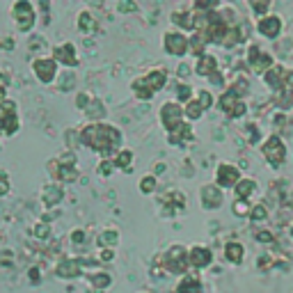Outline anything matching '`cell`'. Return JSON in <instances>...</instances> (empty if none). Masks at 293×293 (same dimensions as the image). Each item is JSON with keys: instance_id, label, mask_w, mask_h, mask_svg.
I'll return each mask as SVG.
<instances>
[{"instance_id": "7c38bea8", "label": "cell", "mask_w": 293, "mask_h": 293, "mask_svg": "<svg viewBox=\"0 0 293 293\" xmlns=\"http://www.w3.org/2000/svg\"><path fill=\"white\" fill-rule=\"evenodd\" d=\"M188 263H190V268L195 270L209 268L211 263H213V252L206 245H193V248H188Z\"/></svg>"}, {"instance_id": "277c9868", "label": "cell", "mask_w": 293, "mask_h": 293, "mask_svg": "<svg viewBox=\"0 0 293 293\" xmlns=\"http://www.w3.org/2000/svg\"><path fill=\"white\" fill-rule=\"evenodd\" d=\"M160 124L165 126V133H169V131H174L177 126L184 124V105L177 103V101H165L163 105H160Z\"/></svg>"}, {"instance_id": "c3c4849f", "label": "cell", "mask_w": 293, "mask_h": 293, "mask_svg": "<svg viewBox=\"0 0 293 293\" xmlns=\"http://www.w3.org/2000/svg\"><path fill=\"white\" fill-rule=\"evenodd\" d=\"M71 241H74V243H83V241H85V233L78 229V231L71 233Z\"/></svg>"}, {"instance_id": "4316f807", "label": "cell", "mask_w": 293, "mask_h": 293, "mask_svg": "<svg viewBox=\"0 0 293 293\" xmlns=\"http://www.w3.org/2000/svg\"><path fill=\"white\" fill-rule=\"evenodd\" d=\"M117 243H120V231H117V229H105V231L99 233L101 250H114Z\"/></svg>"}, {"instance_id": "7dc6e473", "label": "cell", "mask_w": 293, "mask_h": 293, "mask_svg": "<svg viewBox=\"0 0 293 293\" xmlns=\"http://www.w3.org/2000/svg\"><path fill=\"white\" fill-rule=\"evenodd\" d=\"M293 90V71H286V83H284V92Z\"/></svg>"}, {"instance_id": "d4e9b609", "label": "cell", "mask_w": 293, "mask_h": 293, "mask_svg": "<svg viewBox=\"0 0 293 293\" xmlns=\"http://www.w3.org/2000/svg\"><path fill=\"white\" fill-rule=\"evenodd\" d=\"M62 197H65V190H62L57 184H48L44 188V204H46V206H55V204H60Z\"/></svg>"}, {"instance_id": "8992f818", "label": "cell", "mask_w": 293, "mask_h": 293, "mask_svg": "<svg viewBox=\"0 0 293 293\" xmlns=\"http://www.w3.org/2000/svg\"><path fill=\"white\" fill-rule=\"evenodd\" d=\"M239 181H241V169L236 165L227 163V160L218 163V167H215V186L220 190H233Z\"/></svg>"}, {"instance_id": "bcb514c9", "label": "cell", "mask_w": 293, "mask_h": 293, "mask_svg": "<svg viewBox=\"0 0 293 293\" xmlns=\"http://www.w3.org/2000/svg\"><path fill=\"white\" fill-rule=\"evenodd\" d=\"M114 259V250H101V261H112Z\"/></svg>"}, {"instance_id": "b9f144b4", "label": "cell", "mask_w": 293, "mask_h": 293, "mask_svg": "<svg viewBox=\"0 0 293 293\" xmlns=\"http://www.w3.org/2000/svg\"><path fill=\"white\" fill-rule=\"evenodd\" d=\"M273 239H275L273 231H268V229H261V231H257V241H259V243H263V245H268Z\"/></svg>"}, {"instance_id": "ba28073f", "label": "cell", "mask_w": 293, "mask_h": 293, "mask_svg": "<svg viewBox=\"0 0 293 293\" xmlns=\"http://www.w3.org/2000/svg\"><path fill=\"white\" fill-rule=\"evenodd\" d=\"M245 62H248L250 69L257 71V74H261V76L275 65L273 55L266 53L263 48H259L257 44H250V46H248V55H245Z\"/></svg>"}, {"instance_id": "9c48e42d", "label": "cell", "mask_w": 293, "mask_h": 293, "mask_svg": "<svg viewBox=\"0 0 293 293\" xmlns=\"http://www.w3.org/2000/svg\"><path fill=\"white\" fill-rule=\"evenodd\" d=\"M218 108L222 110L227 117H231V120H239V117H245V112H248V105H245L243 99H239V96H233L229 90H224L222 94H220L218 99Z\"/></svg>"}, {"instance_id": "8fae6325", "label": "cell", "mask_w": 293, "mask_h": 293, "mask_svg": "<svg viewBox=\"0 0 293 293\" xmlns=\"http://www.w3.org/2000/svg\"><path fill=\"white\" fill-rule=\"evenodd\" d=\"M282 28H284L282 16H277V14L261 16V19L257 21V32L261 37H266V39H275V37H279Z\"/></svg>"}, {"instance_id": "7bdbcfd3", "label": "cell", "mask_w": 293, "mask_h": 293, "mask_svg": "<svg viewBox=\"0 0 293 293\" xmlns=\"http://www.w3.org/2000/svg\"><path fill=\"white\" fill-rule=\"evenodd\" d=\"M190 71H193V67H190V65H179V67H177V76L181 78V83H186V80H188Z\"/></svg>"}, {"instance_id": "484cf974", "label": "cell", "mask_w": 293, "mask_h": 293, "mask_svg": "<svg viewBox=\"0 0 293 293\" xmlns=\"http://www.w3.org/2000/svg\"><path fill=\"white\" fill-rule=\"evenodd\" d=\"M57 275L60 277H78L80 275V261H76V259H65V261L57 266Z\"/></svg>"}, {"instance_id": "60d3db41", "label": "cell", "mask_w": 293, "mask_h": 293, "mask_svg": "<svg viewBox=\"0 0 293 293\" xmlns=\"http://www.w3.org/2000/svg\"><path fill=\"white\" fill-rule=\"evenodd\" d=\"M266 215H268V211H266V206L263 204H257V206H252V211H250V218L257 222V220H266Z\"/></svg>"}, {"instance_id": "f35d334b", "label": "cell", "mask_w": 293, "mask_h": 293, "mask_svg": "<svg viewBox=\"0 0 293 293\" xmlns=\"http://www.w3.org/2000/svg\"><path fill=\"white\" fill-rule=\"evenodd\" d=\"M114 163H112V158H103L99 163V167H96V172L101 174V177H110V174H114Z\"/></svg>"}, {"instance_id": "52a82bcc", "label": "cell", "mask_w": 293, "mask_h": 293, "mask_svg": "<svg viewBox=\"0 0 293 293\" xmlns=\"http://www.w3.org/2000/svg\"><path fill=\"white\" fill-rule=\"evenodd\" d=\"M163 50L172 57H184L188 55V35L179 30H167L163 32Z\"/></svg>"}, {"instance_id": "83f0119b", "label": "cell", "mask_w": 293, "mask_h": 293, "mask_svg": "<svg viewBox=\"0 0 293 293\" xmlns=\"http://www.w3.org/2000/svg\"><path fill=\"white\" fill-rule=\"evenodd\" d=\"M204 112H206V110L202 108V105H199V101L197 99H193V101H188V103L184 105V117H186V122H197V120H202L204 117Z\"/></svg>"}, {"instance_id": "d6986e66", "label": "cell", "mask_w": 293, "mask_h": 293, "mask_svg": "<svg viewBox=\"0 0 293 293\" xmlns=\"http://www.w3.org/2000/svg\"><path fill=\"white\" fill-rule=\"evenodd\" d=\"M224 257H227L229 263L241 266L243 259H245V245L241 243V241H229V243L224 245Z\"/></svg>"}, {"instance_id": "681fc988", "label": "cell", "mask_w": 293, "mask_h": 293, "mask_svg": "<svg viewBox=\"0 0 293 293\" xmlns=\"http://www.w3.org/2000/svg\"><path fill=\"white\" fill-rule=\"evenodd\" d=\"M35 231L39 233V236H48V227H46V224H39V227H37Z\"/></svg>"}, {"instance_id": "6da1fadb", "label": "cell", "mask_w": 293, "mask_h": 293, "mask_svg": "<svg viewBox=\"0 0 293 293\" xmlns=\"http://www.w3.org/2000/svg\"><path fill=\"white\" fill-rule=\"evenodd\" d=\"M80 140H83L90 149L103 154L110 158V154H117L122 149V133L117 126L103 124V122H92L80 131Z\"/></svg>"}, {"instance_id": "4dcf8cb0", "label": "cell", "mask_w": 293, "mask_h": 293, "mask_svg": "<svg viewBox=\"0 0 293 293\" xmlns=\"http://www.w3.org/2000/svg\"><path fill=\"white\" fill-rule=\"evenodd\" d=\"M195 99V90H193V87H190V85L188 83H179V85H177V99H174V101H177V103H188V101H193Z\"/></svg>"}, {"instance_id": "d590c367", "label": "cell", "mask_w": 293, "mask_h": 293, "mask_svg": "<svg viewBox=\"0 0 293 293\" xmlns=\"http://www.w3.org/2000/svg\"><path fill=\"white\" fill-rule=\"evenodd\" d=\"M195 99L199 101V105H202L204 110H209L211 105H213V94H211V90H197L195 92Z\"/></svg>"}, {"instance_id": "9a60e30c", "label": "cell", "mask_w": 293, "mask_h": 293, "mask_svg": "<svg viewBox=\"0 0 293 293\" xmlns=\"http://www.w3.org/2000/svg\"><path fill=\"white\" fill-rule=\"evenodd\" d=\"M195 140V133H193V126L188 122H184L181 126H177L174 131L167 133V144L169 147H184V144L193 142Z\"/></svg>"}, {"instance_id": "8d00e7d4", "label": "cell", "mask_w": 293, "mask_h": 293, "mask_svg": "<svg viewBox=\"0 0 293 293\" xmlns=\"http://www.w3.org/2000/svg\"><path fill=\"white\" fill-rule=\"evenodd\" d=\"M231 211H233V215H239V218H245V215H250L252 206H250V202H243V199H236V202L231 204Z\"/></svg>"}, {"instance_id": "7402d4cb", "label": "cell", "mask_w": 293, "mask_h": 293, "mask_svg": "<svg viewBox=\"0 0 293 293\" xmlns=\"http://www.w3.org/2000/svg\"><path fill=\"white\" fill-rule=\"evenodd\" d=\"M257 190H259V186H257V181H254V179H241L239 184H236V188H233V195H236V199L248 202Z\"/></svg>"}, {"instance_id": "4fadbf2b", "label": "cell", "mask_w": 293, "mask_h": 293, "mask_svg": "<svg viewBox=\"0 0 293 293\" xmlns=\"http://www.w3.org/2000/svg\"><path fill=\"white\" fill-rule=\"evenodd\" d=\"M263 78V83H266V87H268V90H273V92H284V83H286V69H284L282 65H277V62H275L273 67H270L268 71H266V74L261 76Z\"/></svg>"}, {"instance_id": "1f68e13d", "label": "cell", "mask_w": 293, "mask_h": 293, "mask_svg": "<svg viewBox=\"0 0 293 293\" xmlns=\"http://www.w3.org/2000/svg\"><path fill=\"white\" fill-rule=\"evenodd\" d=\"M140 193L142 195H151L156 193V188H158V181H156V174H144L142 179H140Z\"/></svg>"}, {"instance_id": "f546056e", "label": "cell", "mask_w": 293, "mask_h": 293, "mask_svg": "<svg viewBox=\"0 0 293 293\" xmlns=\"http://www.w3.org/2000/svg\"><path fill=\"white\" fill-rule=\"evenodd\" d=\"M229 92H231L233 96H239V99H243V96H248V92H250V80L245 78V76H236L233 78V83L227 87Z\"/></svg>"}, {"instance_id": "e575fe53", "label": "cell", "mask_w": 293, "mask_h": 293, "mask_svg": "<svg viewBox=\"0 0 293 293\" xmlns=\"http://www.w3.org/2000/svg\"><path fill=\"white\" fill-rule=\"evenodd\" d=\"M90 284L96 288H108L112 284V277L108 273H94V275H90Z\"/></svg>"}, {"instance_id": "30bf717a", "label": "cell", "mask_w": 293, "mask_h": 293, "mask_svg": "<svg viewBox=\"0 0 293 293\" xmlns=\"http://www.w3.org/2000/svg\"><path fill=\"white\" fill-rule=\"evenodd\" d=\"M222 202H224V195L215 184H204L199 188V204H202V209L215 211L222 206Z\"/></svg>"}, {"instance_id": "836d02e7", "label": "cell", "mask_w": 293, "mask_h": 293, "mask_svg": "<svg viewBox=\"0 0 293 293\" xmlns=\"http://www.w3.org/2000/svg\"><path fill=\"white\" fill-rule=\"evenodd\" d=\"M78 28L83 32H92L96 28V21H94V16L90 14V12H80V16H78Z\"/></svg>"}, {"instance_id": "2e32d148", "label": "cell", "mask_w": 293, "mask_h": 293, "mask_svg": "<svg viewBox=\"0 0 293 293\" xmlns=\"http://www.w3.org/2000/svg\"><path fill=\"white\" fill-rule=\"evenodd\" d=\"M53 60L55 62H60V65H65V67H76L78 65V53H76V46L74 44H60V46H55V50H53Z\"/></svg>"}, {"instance_id": "74e56055", "label": "cell", "mask_w": 293, "mask_h": 293, "mask_svg": "<svg viewBox=\"0 0 293 293\" xmlns=\"http://www.w3.org/2000/svg\"><path fill=\"white\" fill-rule=\"evenodd\" d=\"M85 112L90 114V117H96V120H101V117H103V103H101L99 99H92V103L85 108Z\"/></svg>"}, {"instance_id": "d6a6232c", "label": "cell", "mask_w": 293, "mask_h": 293, "mask_svg": "<svg viewBox=\"0 0 293 293\" xmlns=\"http://www.w3.org/2000/svg\"><path fill=\"white\" fill-rule=\"evenodd\" d=\"M248 5H250V10L257 14V19H261V16H268L270 14V3H268V0H261V3H259V0H250Z\"/></svg>"}, {"instance_id": "e0dca14e", "label": "cell", "mask_w": 293, "mask_h": 293, "mask_svg": "<svg viewBox=\"0 0 293 293\" xmlns=\"http://www.w3.org/2000/svg\"><path fill=\"white\" fill-rule=\"evenodd\" d=\"M195 74H197L199 78H206V80L213 74H218V60H215V55H211V53L202 55L197 60V65H195Z\"/></svg>"}, {"instance_id": "603a6c76", "label": "cell", "mask_w": 293, "mask_h": 293, "mask_svg": "<svg viewBox=\"0 0 293 293\" xmlns=\"http://www.w3.org/2000/svg\"><path fill=\"white\" fill-rule=\"evenodd\" d=\"M133 158L135 156L131 149H120L112 156V163H114V167L122 169V172H131V169H133Z\"/></svg>"}, {"instance_id": "3957f363", "label": "cell", "mask_w": 293, "mask_h": 293, "mask_svg": "<svg viewBox=\"0 0 293 293\" xmlns=\"http://www.w3.org/2000/svg\"><path fill=\"white\" fill-rule=\"evenodd\" d=\"M163 266H165V270L172 273V275H186V270L190 268L188 248H184V245H172V248H167L165 259H163Z\"/></svg>"}, {"instance_id": "ac0fdd59", "label": "cell", "mask_w": 293, "mask_h": 293, "mask_svg": "<svg viewBox=\"0 0 293 293\" xmlns=\"http://www.w3.org/2000/svg\"><path fill=\"white\" fill-rule=\"evenodd\" d=\"M14 19H16L21 30H28V28H32V23H35V12H32V7L28 5V3H16Z\"/></svg>"}, {"instance_id": "5bb4252c", "label": "cell", "mask_w": 293, "mask_h": 293, "mask_svg": "<svg viewBox=\"0 0 293 293\" xmlns=\"http://www.w3.org/2000/svg\"><path fill=\"white\" fill-rule=\"evenodd\" d=\"M32 71L37 74V78H39L41 83H50V80H55V76H57V62H55L53 57H41V60H35Z\"/></svg>"}, {"instance_id": "5b68a950", "label": "cell", "mask_w": 293, "mask_h": 293, "mask_svg": "<svg viewBox=\"0 0 293 293\" xmlns=\"http://www.w3.org/2000/svg\"><path fill=\"white\" fill-rule=\"evenodd\" d=\"M169 21H172L174 30L184 32V35H193L197 32V14H195L193 7H179L169 14Z\"/></svg>"}, {"instance_id": "ee69618b", "label": "cell", "mask_w": 293, "mask_h": 293, "mask_svg": "<svg viewBox=\"0 0 293 293\" xmlns=\"http://www.w3.org/2000/svg\"><path fill=\"white\" fill-rule=\"evenodd\" d=\"M209 83H211V85H218V87H222V85H224L222 74H220V71H218V74H213V76L209 78Z\"/></svg>"}, {"instance_id": "ab89813d", "label": "cell", "mask_w": 293, "mask_h": 293, "mask_svg": "<svg viewBox=\"0 0 293 293\" xmlns=\"http://www.w3.org/2000/svg\"><path fill=\"white\" fill-rule=\"evenodd\" d=\"M245 135H248V142L250 144H257L259 138H261V133H259V126L257 124H248V126H245Z\"/></svg>"}, {"instance_id": "f6af8a7d", "label": "cell", "mask_w": 293, "mask_h": 293, "mask_svg": "<svg viewBox=\"0 0 293 293\" xmlns=\"http://www.w3.org/2000/svg\"><path fill=\"white\" fill-rule=\"evenodd\" d=\"M120 12H135L138 10V5H135V3H120Z\"/></svg>"}, {"instance_id": "ffe728a7", "label": "cell", "mask_w": 293, "mask_h": 293, "mask_svg": "<svg viewBox=\"0 0 293 293\" xmlns=\"http://www.w3.org/2000/svg\"><path fill=\"white\" fill-rule=\"evenodd\" d=\"M142 78H144V83L149 85L151 90H154V94H156V92H160L165 85H167V71H165V69H151V71H147Z\"/></svg>"}, {"instance_id": "f1b7e54d", "label": "cell", "mask_w": 293, "mask_h": 293, "mask_svg": "<svg viewBox=\"0 0 293 293\" xmlns=\"http://www.w3.org/2000/svg\"><path fill=\"white\" fill-rule=\"evenodd\" d=\"M243 41V30H241L239 25H229V30H227V35L222 37V48H233L236 44H241Z\"/></svg>"}, {"instance_id": "44dd1931", "label": "cell", "mask_w": 293, "mask_h": 293, "mask_svg": "<svg viewBox=\"0 0 293 293\" xmlns=\"http://www.w3.org/2000/svg\"><path fill=\"white\" fill-rule=\"evenodd\" d=\"M131 92H133V96H135L138 101H151V99L156 96L154 90H151L149 85L144 83L142 76H140V78H135L133 83H131Z\"/></svg>"}, {"instance_id": "7a4b0ae2", "label": "cell", "mask_w": 293, "mask_h": 293, "mask_svg": "<svg viewBox=\"0 0 293 293\" xmlns=\"http://www.w3.org/2000/svg\"><path fill=\"white\" fill-rule=\"evenodd\" d=\"M261 156L266 158V163L270 167H279V165L286 160V144L279 135H268V138L261 142Z\"/></svg>"}, {"instance_id": "cb8c5ba5", "label": "cell", "mask_w": 293, "mask_h": 293, "mask_svg": "<svg viewBox=\"0 0 293 293\" xmlns=\"http://www.w3.org/2000/svg\"><path fill=\"white\" fill-rule=\"evenodd\" d=\"M177 293H202V282H199V277L186 273L184 277H181L179 286H177Z\"/></svg>"}]
</instances>
